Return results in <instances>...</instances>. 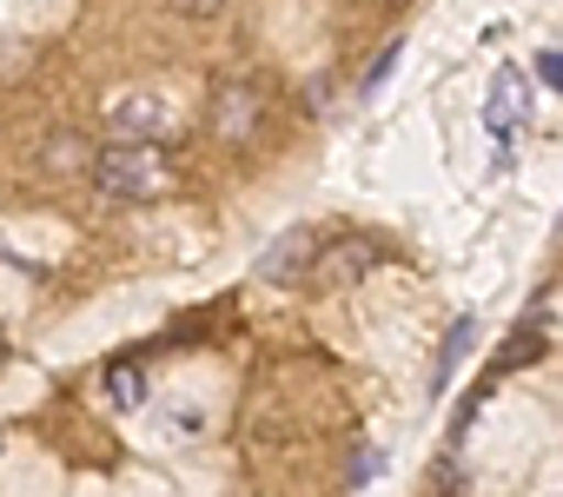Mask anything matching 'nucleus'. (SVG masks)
<instances>
[{
    "label": "nucleus",
    "instance_id": "f8f14e48",
    "mask_svg": "<svg viewBox=\"0 0 563 497\" xmlns=\"http://www.w3.org/2000/svg\"><path fill=\"white\" fill-rule=\"evenodd\" d=\"M378 477V451H352V484H372Z\"/></svg>",
    "mask_w": 563,
    "mask_h": 497
},
{
    "label": "nucleus",
    "instance_id": "6e6552de",
    "mask_svg": "<svg viewBox=\"0 0 563 497\" xmlns=\"http://www.w3.org/2000/svg\"><path fill=\"white\" fill-rule=\"evenodd\" d=\"M537 358H543V332H537V325H523V332H510V345L497 352V365H490V372L504 378V372H517V365H537Z\"/></svg>",
    "mask_w": 563,
    "mask_h": 497
},
{
    "label": "nucleus",
    "instance_id": "7ed1b4c3",
    "mask_svg": "<svg viewBox=\"0 0 563 497\" xmlns=\"http://www.w3.org/2000/svg\"><path fill=\"white\" fill-rule=\"evenodd\" d=\"M378 266H385V245H378L372 232H339V239H325V253H319V266H312L306 286H319V292H345V286L372 279Z\"/></svg>",
    "mask_w": 563,
    "mask_h": 497
},
{
    "label": "nucleus",
    "instance_id": "39448f33",
    "mask_svg": "<svg viewBox=\"0 0 563 497\" xmlns=\"http://www.w3.org/2000/svg\"><path fill=\"white\" fill-rule=\"evenodd\" d=\"M107 140H133V146H166L173 140V107L159 93H120L107 107Z\"/></svg>",
    "mask_w": 563,
    "mask_h": 497
},
{
    "label": "nucleus",
    "instance_id": "f03ea898",
    "mask_svg": "<svg viewBox=\"0 0 563 497\" xmlns=\"http://www.w3.org/2000/svg\"><path fill=\"white\" fill-rule=\"evenodd\" d=\"M265 107H272V87L265 74L239 67V74H219L212 80V100H206V126L219 146H245L258 126H265Z\"/></svg>",
    "mask_w": 563,
    "mask_h": 497
},
{
    "label": "nucleus",
    "instance_id": "20e7f679",
    "mask_svg": "<svg viewBox=\"0 0 563 497\" xmlns=\"http://www.w3.org/2000/svg\"><path fill=\"white\" fill-rule=\"evenodd\" d=\"M319 253H325V232H312V225H286L265 253H258V279L265 286H306L312 279V266H319Z\"/></svg>",
    "mask_w": 563,
    "mask_h": 497
},
{
    "label": "nucleus",
    "instance_id": "f257e3e1",
    "mask_svg": "<svg viewBox=\"0 0 563 497\" xmlns=\"http://www.w3.org/2000/svg\"><path fill=\"white\" fill-rule=\"evenodd\" d=\"M87 179L93 192L107 199H126V206H146L173 186V166H166V146H133V140H107L93 159H87Z\"/></svg>",
    "mask_w": 563,
    "mask_h": 497
},
{
    "label": "nucleus",
    "instance_id": "9d476101",
    "mask_svg": "<svg viewBox=\"0 0 563 497\" xmlns=\"http://www.w3.org/2000/svg\"><path fill=\"white\" fill-rule=\"evenodd\" d=\"M166 8H173L179 21H219V8H225V0H166Z\"/></svg>",
    "mask_w": 563,
    "mask_h": 497
},
{
    "label": "nucleus",
    "instance_id": "1a4fd4ad",
    "mask_svg": "<svg viewBox=\"0 0 563 497\" xmlns=\"http://www.w3.org/2000/svg\"><path fill=\"white\" fill-rule=\"evenodd\" d=\"M391 67H398V41H391V47H385V54H378V60H372V74H365V80H358V93H365V100H372V93H378V87H385V80H391Z\"/></svg>",
    "mask_w": 563,
    "mask_h": 497
},
{
    "label": "nucleus",
    "instance_id": "9b49d317",
    "mask_svg": "<svg viewBox=\"0 0 563 497\" xmlns=\"http://www.w3.org/2000/svg\"><path fill=\"white\" fill-rule=\"evenodd\" d=\"M537 80L550 87V93H563V54L550 47V54H537Z\"/></svg>",
    "mask_w": 563,
    "mask_h": 497
},
{
    "label": "nucleus",
    "instance_id": "423d86ee",
    "mask_svg": "<svg viewBox=\"0 0 563 497\" xmlns=\"http://www.w3.org/2000/svg\"><path fill=\"white\" fill-rule=\"evenodd\" d=\"M471 345H477V319L464 312V319L444 332V345H438V365H431V391H444V385L457 378V365H464V352H471Z\"/></svg>",
    "mask_w": 563,
    "mask_h": 497
},
{
    "label": "nucleus",
    "instance_id": "0eeeda50",
    "mask_svg": "<svg viewBox=\"0 0 563 497\" xmlns=\"http://www.w3.org/2000/svg\"><path fill=\"white\" fill-rule=\"evenodd\" d=\"M107 398H113L120 411H133V405L146 398V378H140L133 358H113V365H107Z\"/></svg>",
    "mask_w": 563,
    "mask_h": 497
}]
</instances>
